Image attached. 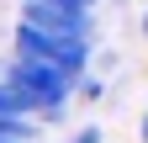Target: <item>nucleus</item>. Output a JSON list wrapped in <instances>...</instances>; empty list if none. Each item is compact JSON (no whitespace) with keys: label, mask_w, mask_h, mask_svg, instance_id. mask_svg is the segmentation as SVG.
<instances>
[{"label":"nucleus","mask_w":148,"mask_h":143,"mask_svg":"<svg viewBox=\"0 0 148 143\" xmlns=\"http://www.w3.org/2000/svg\"><path fill=\"white\" fill-rule=\"evenodd\" d=\"M0 85H11L16 96L32 106L37 122H58L74 101V80L64 69H53L42 58H27V53H5L0 58Z\"/></svg>","instance_id":"nucleus-1"},{"label":"nucleus","mask_w":148,"mask_h":143,"mask_svg":"<svg viewBox=\"0 0 148 143\" xmlns=\"http://www.w3.org/2000/svg\"><path fill=\"white\" fill-rule=\"evenodd\" d=\"M37 6H58V11H74V16H90L95 0H37Z\"/></svg>","instance_id":"nucleus-6"},{"label":"nucleus","mask_w":148,"mask_h":143,"mask_svg":"<svg viewBox=\"0 0 148 143\" xmlns=\"http://www.w3.org/2000/svg\"><path fill=\"white\" fill-rule=\"evenodd\" d=\"M16 21L32 32H48V37H69V43H90V16H74L58 6H37V0H21Z\"/></svg>","instance_id":"nucleus-3"},{"label":"nucleus","mask_w":148,"mask_h":143,"mask_svg":"<svg viewBox=\"0 0 148 143\" xmlns=\"http://www.w3.org/2000/svg\"><path fill=\"white\" fill-rule=\"evenodd\" d=\"M143 37H148V16H143Z\"/></svg>","instance_id":"nucleus-9"},{"label":"nucleus","mask_w":148,"mask_h":143,"mask_svg":"<svg viewBox=\"0 0 148 143\" xmlns=\"http://www.w3.org/2000/svg\"><path fill=\"white\" fill-rule=\"evenodd\" d=\"M101 138H106V133H101V127H95V122H90V127H79V133H74V138H69V143H101Z\"/></svg>","instance_id":"nucleus-7"},{"label":"nucleus","mask_w":148,"mask_h":143,"mask_svg":"<svg viewBox=\"0 0 148 143\" xmlns=\"http://www.w3.org/2000/svg\"><path fill=\"white\" fill-rule=\"evenodd\" d=\"M143 143H148V117H143Z\"/></svg>","instance_id":"nucleus-8"},{"label":"nucleus","mask_w":148,"mask_h":143,"mask_svg":"<svg viewBox=\"0 0 148 143\" xmlns=\"http://www.w3.org/2000/svg\"><path fill=\"white\" fill-rule=\"evenodd\" d=\"M0 143H16V138H0Z\"/></svg>","instance_id":"nucleus-10"},{"label":"nucleus","mask_w":148,"mask_h":143,"mask_svg":"<svg viewBox=\"0 0 148 143\" xmlns=\"http://www.w3.org/2000/svg\"><path fill=\"white\" fill-rule=\"evenodd\" d=\"M27 117H32V106L16 96L11 85H0V127H5V122H27Z\"/></svg>","instance_id":"nucleus-4"},{"label":"nucleus","mask_w":148,"mask_h":143,"mask_svg":"<svg viewBox=\"0 0 148 143\" xmlns=\"http://www.w3.org/2000/svg\"><path fill=\"white\" fill-rule=\"evenodd\" d=\"M74 96H79V101H101V96H106V85H101L95 74H79V80H74Z\"/></svg>","instance_id":"nucleus-5"},{"label":"nucleus","mask_w":148,"mask_h":143,"mask_svg":"<svg viewBox=\"0 0 148 143\" xmlns=\"http://www.w3.org/2000/svg\"><path fill=\"white\" fill-rule=\"evenodd\" d=\"M11 53H27V58H42L53 69H64L69 80H79L85 74V64H90V43H69V37H48V32H32L16 21L11 32Z\"/></svg>","instance_id":"nucleus-2"}]
</instances>
